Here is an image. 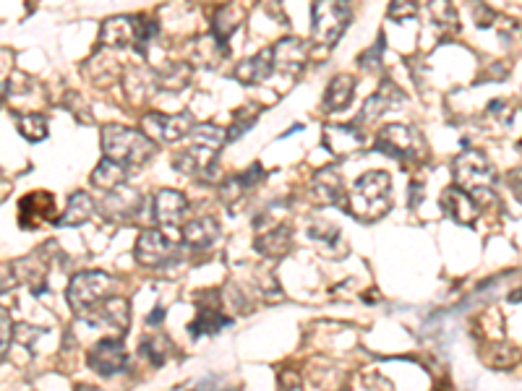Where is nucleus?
Masks as SVG:
<instances>
[{
  "label": "nucleus",
  "instance_id": "1",
  "mask_svg": "<svg viewBox=\"0 0 522 391\" xmlns=\"http://www.w3.org/2000/svg\"><path fill=\"white\" fill-rule=\"evenodd\" d=\"M188 139L191 143L173 157V167L183 175L198 178L201 183H215L219 178L217 157L222 154V146L228 143V131L215 123H201L191 131Z\"/></svg>",
  "mask_w": 522,
  "mask_h": 391
},
{
  "label": "nucleus",
  "instance_id": "2",
  "mask_svg": "<svg viewBox=\"0 0 522 391\" xmlns=\"http://www.w3.org/2000/svg\"><path fill=\"white\" fill-rule=\"evenodd\" d=\"M347 212L360 222H377L392 209V178L384 170H371L360 175L347 191Z\"/></svg>",
  "mask_w": 522,
  "mask_h": 391
},
{
  "label": "nucleus",
  "instance_id": "3",
  "mask_svg": "<svg viewBox=\"0 0 522 391\" xmlns=\"http://www.w3.org/2000/svg\"><path fill=\"white\" fill-rule=\"evenodd\" d=\"M102 152L108 160L123 164L126 170H136V167H144L146 162L154 157L157 143L139 128L110 123L102 128Z\"/></svg>",
  "mask_w": 522,
  "mask_h": 391
},
{
  "label": "nucleus",
  "instance_id": "4",
  "mask_svg": "<svg viewBox=\"0 0 522 391\" xmlns=\"http://www.w3.org/2000/svg\"><path fill=\"white\" fill-rule=\"evenodd\" d=\"M118 290V280L108 271H81L69 282V305L84 319L97 305L108 301Z\"/></svg>",
  "mask_w": 522,
  "mask_h": 391
},
{
  "label": "nucleus",
  "instance_id": "5",
  "mask_svg": "<svg viewBox=\"0 0 522 391\" xmlns=\"http://www.w3.org/2000/svg\"><path fill=\"white\" fill-rule=\"evenodd\" d=\"M452 175H454V185L460 191H465L473 198L481 194H488L496 183V170L484 152L478 149H465L460 152L454 162H452Z\"/></svg>",
  "mask_w": 522,
  "mask_h": 391
},
{
  "label": "nucleus",
  "instance_id": "6",
  "mask_svg": "<svg viewBox=\"0 0 522 391\" xmlns=\"http://www.w3.org/2000/svg\"><path fill=\"white\" fill-rule=\"evenodd\" d=\"M377 152L397 162H421L429 154V143L415 125H384L377 136Z\"/></svg>",
  "mask_w": 522,
  "mask_h": 391
},
{
  "label": "nucleus",
  "instance_id": "7",
  "mask_svg": "<svg viewBox=\"0 0 522 391\" xmlns=\"http://www.w3.org/2000/svg\"><path fill=\"white\" fill-rule=\"evenodd\" d=\"M311 18H314V26H311L314 42L329 50L345 35V29L353 18V11L345 3H314Z\"/></svg>",
  "mask_w": 522,
  "mask_h": 391
},
{
  "label": "nucleus",
  "instance_id": "8",
  "mask_svg": "<svg viewBox=\"0 0 522 391\" xmlns=\"http://www.w3.org/2000/svg\"><path fill=\"white\" fill-rule=\"evenodd\" d=\"M178 240L163 230H144L133 246V259L146 269H163L178 259Z\"/></svg>",
  "mask_w": 522,
  "mask_h": 391
},
{
  "label": "nucleus",
  "instance_id": "9",
  "mask_svg": "<svg viewBox=\"0 0 522 391\" xmlns=\"http://www.w3.org/2000/svg\"><path fill=\"white\" fill-rule=\"evenodd\" d=\"M142 125H144V133L152 139V142L160 143H178L183 139L191 136V131L197 128L194 123V115L191 112H146L142 118Z\"/></svg>",
  "mask_w": 522,
  "mask_h": 391
},
{
  "label": "nucleus",
  "instance_id": "10",
  "mask_svg": "<svg viewBox=\"0 0 522 391\" xmlns=\"http://www.w3.org/2000/svg\"><path fill=\"white\" fill-rule=\"evenodd\" d=\"M87 363H90L91 371L97 375H102V378L121 374V371L128 365V353L123 339L121 337L97 339L94 347L90 350Z\"/></svg>",
  "mask_w": 522,
  "mask_h": 391
},
{
  "label": "nucleus",
  "instance_id": "11",
  "mask_svg": "<svg viewBox=\"0 0 522 391\" xmlns=\"http://www.w3.org/2000/svg\"><path fill=\"white\" fill-rule=\"evenodd\" d=\"M186 217H188V198L180 194V191L163 188V191L154 194V198H152V219L163 230L176 232L186 222Z\"/></svg>",
  "mask_w": 522,
  "mask_h": 391
},
{
  "label": "nucleus",
  "instance_id": "12",
  "mask_svg": "<svg viewBox=\"0 0 522 391\" xmlns=\"http://www.w3.org/2000/svg\"><path fill=\"white\" fill-rule=\"evenodd\" d=\"M197 302V319L188 323V332H191L194 337H212V334H219L225 326L233 323L230 316H222V313H219V295H217V292H201Z\"/></svg>",
  "mask_w": 522,
  "mask_h": 391
},
{
  "label": "nucleus",
  "instance_id": "13",
  "mask_svg": "<svg viewBox=\"0 0 522 391\" xmlns=\"http://www.w3.org/2000/svg\"><path fill=\"white\" fill-rule=\"evenodd\" d=\"M308 48L304 39L298 37H285L280 39L277 45H272V63H274V71L285 73V76H298V73L306 69Z\"/></svg>",
  "mask_w": 522,
  "mask_h": 391
},
{
  "label": "nucleus",
  "instance_id": "14",
  "mask_svg": "<svg viewBox=\"0 0 522 391\" xmlns=\"http://www.w3.org/2000/svg\"><path fill=\"white\" fill-rule=\"evenodd\" d=\"M84 321H90L91 326H105V329H112L115 334H123L131 323V305L123 295H112L102 305H97L91 313H87Z\"/></svg>",
  "mask_w": 522,
  "mask_h": 391
},
{
  "label": "nucleus",
  "instance_id": "15",
  "mask_svg": "<svg viewBox=\"0 0 522 391\" xmlns=\"http://www.w3.org/2000/svg\"><path fill=\"white\" fill-rule=\"evenodd\" d=\"M405 102V94L399 87H395L392 81H384L381 87H378L366 102H363V110L358 112V118H356V123L353 125H368L378 121L384 112H389V110H395L397 105H402Z\"/></svg>",
  "mask_w": 522,
  "mask_h": 391
},
{
  "label": "nucleus",
  "instance_id": "16",
  "mask_svg": "<svg viewBox=\"0 0 522 391\" xmlns=\"http://www.w3.org/2000/svg\"><path fill=\"white\" fill-rule=\"evenodd\" d=\"M311 198L322 206H345V180L337 167H322L311 180Z\"/></svg>",
  "mask_w": 522,
  "mask_h": 391
},
{
  "label": "nucleus",
  "instance_id": "17",
  "mask_svg": "<svg viewBox=\"0 0 522 391\" xmlns=\"http://www.w3.org/2000/svg\"><path fill=\"white\" fill-rule=\"evenodd\" d=\"M55 214V196L48 191H32L18 201V225L24 230L50 222Z\"/></svg>",
  "mask_w": 522,
  "mask_h": 391
},
{
  "label": "nucleus",
  "instance_id": "18",
  "mask_svg": "<svg viewBox=\"0 0 522 391\" xmlns=\"http://www.w3.org/2000/svg\"><path fill=\"white\" fill-rule=\"evenodd\" d=\"M136 35H139V16H112L102 24L100 29V45L102 48H136Z\"/></svg>",
  "mask_w": 522,
  "mask_h": 391
},
{
  "label": "nucleus",
  "instance_id": "19",
  "mask_svg": "<svg viewBox=\"0 0 522 391\" xmlns=\"http://www.w3.org/2000/svg\"><path fill=\"white\" fill-rule=\"evenodd\" d=\"M144 206V196L139 191H131V188H118L112 194H105V201H102V212L112 222H131L136 219L139 212Z\"/></svg>",
  "mask_w": 522,
  "mask_h": 391
},
{
  "label": "nucleus",
  "instance_id": "20",
  "mask_svg": "<svg viewBox=\"0 0 522 391\" xmlns=\"http://www.w3.org/2000/svg\"><path fill=\"white\" fill-rule=\"evenodd\" d=\"M322 143L332 154H350L366 143V133L358 125H325Z\"/></svg>",
  "mask_w": 522,
  "mask_h": 391
},
{
  "label": "nucleus",
  "instance_id": "21",
  "mask_svg": "<svg viewBox=\"0 0 522 391\" xmlns=\"http://www.w3.org/2000/svg\"><path fill=\"white\" fill-rule=\"evenodd\" d=\"M442 209H444L447 217H452L454 222H460V225H473V222L481 217V209H478L475 198L465 194V191H460L457 185L444 188V194H442Z\"/></svg>",
  "mask_w": 522,
  "mask_h": 391
},
{
  "label": "nucleus",
  "instance_id": "22",
  "mask_svg": "<svg viewBox=\"0 0 522 391\" xmlns=\"http://www.w3.org/2000/svg\"><path fill=\"white\" fill-rule=\"evenodd\" d=\"M217 238H219V222H217L215 217H207V214H204V217H197V219H191V222H186V225L180 227V240H183V246H188V248L194 250L209 248Z\"/></svg>",
  "mask_w": 522,
  "mask_h": 391
},
{
  "label": "nucleus",
  "instance_id": "23",
  "mask_svg": "<svg viewBox=\"0 0 522 391\" xmlns=\"http://www.w3.org/2000/svg\"><path fill=\"white\" fill-rule=\"evenodd\" d=\"M264 178H267L264 167H261V164H251V167L243 170L240 175H233V178H228L219 185V198H222L228 206H233L238 198H243V196L249 194L251 188H256Z\"/></svg>",
  "mask_w": 522,
  "mask_h": 391
},
{
  "label": "nucleus",
  "instance_id": "24",
  "mask_svg": "<svg viewBox=\"0 0 522 391\" xmlns=\"http://www.w3.org/2000/svg\"><path fill=\"white\" fill-rule=\"evenodd\" d=\"M14 274H16V282H24L29 285L35 292H42L45 290V277H48V256L42 250H37L27 259H18L11 264Z\"/></svg>",
  "mask_w": 522,
  "mask_h": 391
},
{
  "label": "nucleus",
  "instance_id": "25",
  "mask_svg": "<svg viewBox=\"0 0 522 391\" xmlns=\"http://www.w3.org/2000/svg\"><path fill=\"white\" fill-rule=\"evenodd\" d=\"M272 73H274V63H272V48H264L261 53L251 55V58H246V60H240L238 63V69H235V79L240 81V84H261V81H267Z\"/></svg>",
  "mask_w": 522,
  "mask_h": 391
},
{
  "label": "nucleus",
  "instance_id": "26",
  "mask_svg": "<svg viewBox=\"0 0 522 391\" xmlns=\"http://www.w3.org/2000/svg\"><path fill=\"white\" fill-rule=\"evenodd\" d=\"M308 238L319 246L322 253L332 256V259H340L345 250H347V243H345L340 227H335V225H329V222H322V219H316V222L308 225Z\"/></svg>",
  "mask_w": 522,
  "mask_h": 391
},
{
  "label": "nucleus",
  "instance_id": "27",
  "mask_svg": "<svg viewBox=\"0 0 522 391\" xmlns=\"http://www.w3.org/2000/svg\"><path fill=\"white\" fill-rule=\"evenodd\" d=\"M128 175H131V170H126L123 164L108 160V157H102L100 164L94 167V173L90 175V183L97 188V191L112 194V191H118V188L126 185Z\"/></svg>",
  "mask_w": 522,
  "mask_h": 391
},
{
  "label": "nucleus",
  "instance_id": "28",
  "mask_svg": "<svg viewBox=\"0 0 522 391\" xmlns=\"http://www.w3.org/2000/svg\"><path fill=\"white\" fill-rule=\"evenodd\" d=\"M290 248H293V230H290V225H282V222L274 225L272 230L259 232V238H256V250L270 259H282V256H288Z\"/></svg>",
  "mask_w": 522,
  "mask_h": 391
},
{
  "label": "nucleus",
  "instance_id": "29",
  "mask_svg": "<svg viewBox=\"0 0 522 391\" xmlns=\"http://www.w3.org/2000/svg\"><path fill=\"white\" fill-rule=\"evenodd\" d=\"M353 97H356V79L350 73H337L326 87L322 105L326 112H340L353 102Z\"/></svg>",
  "mask_w": 522,
  "mask_h": 391
},
{
  "label": "nucleus",
  "instance_id": "30",
  "mask_svg": "<svg viewBox=\"0 0 522 391\" xmlns=\"http://www.w3.org/2000/svg\"><path fill=\"white\" fill-rule=\"evenodd\" d=\"M94 209H97V206H94V198H91L87 191H73V194L69 196L66 212L55 219V225H60V227H79V225L90 222Z\"/></svg>",
  "mask_w": 522,
  "mask_h": 391
},
{
  "label": "nucleus",
  "instance_id": "31",
  "mask_svg": "<svg viewBox=\"0 0 522 391\" xmlns=\"http://www.w3.org/2000/svg\"><path fill=\"white\" fill-rule=\"evenodd\" d=\"M243 18H246V11L240 8V5H235V3H228V5H222L219 11L215 14V42L219 48H228V39L240 29V24H243Z\"/></svg>",
  "mask_w": 522,
  "mask_h": 391
},
{
  "label": "nucleus",
  "instance_id": "32",
  "mask_svg": "<svg viewBox=\"0 0 522 391\" xmlns=\"http://www.w3.org/2000/svg\"><path fill=\"white\" fill-rule=\"evenodd\" d=\"M16 125H18V133H21L27 142H42V139H48V118L39 115V112L18 115Z\"/></svg>",
  "mask_w": 522,
  "mask_h": 391
},
{
  "label": "nucleus",
  "instance_id": "33",
  "mask_svg": "<svg viewBox=\"0 0 522 391\" xmlns=\"http://www.w3.org/2000/svg\"><path fill=\"white\" fill-rule=\"evenodd\" d=\"M429 16H431L433 26L442 35H454L457 32V11L452 8L450 3H431L429 5Z\"/></svg>",
  "mask_w": 522,
  "mask_h": 391
},
{
  "label": "nucleus",
  "instance_id": "34",
  "mask_svg": "<svg viewBox=\"0 0 522 391\" xmlns=\"http://www.w3.org/2000/svg\"><path fill=\"white\" fill-rule=\"evenodd\" d=\"M167 350H170V342L163 334H157V337L149 334V337L142 339V355L149 357V363H154V365H163Z\"/></svg>",
  "mask_w": 522,
  "mask_h": 391
},
{
  "label": "nucleus",
  "instance_id": "35",
  "mask_svg": "<svg viewBox=\"0 0 522 391\" xmlns=\"http://www.w3.org/2000/svg\"><path fill=\"white\" fill-rule=\"evenodd\" d=\"M186 81H188V69L186 66H167L165 71L154 76V87L163 84L167 90H183Z\"/></svg>",
  "mask_w": 522,
  "mask_h": 391
},
{
  "label": "nucleus",
  "instance_id": "36",
  "mask_svg": "<svg viewBox=\"0 0 522 391\" xmlns=\"http://www.w3.org/2000/svg\"><path fill=\"white\" fill-rule=\"evenodd\" d=\"M256 118H259V112H256V110H249V107H243L240 112H235V123L230 125V131H228V142H238L240 136H246V133L251 131V125L256 123Z\"/></svg>",
  "mask_w": 522,
  "mask_h": 391
},
{
  "label": "nucleus",
  "instance_id": "37",
  "mask_svg": "<svg viewBox=\"0 0 522 391\" xmlns=\"http://www.w3.org/2000/svg\"><path fill=\"white\" fill-rule=\"evenodd\" d=\"M11 337H14V321H11V313L5 308H0V357L8 353Z\"/></svg>",
  "mask_w": 522,
  "mask_h": 391
},
{
  "label": "nucleus",
  "instance_id": "38",
  "mask_svg": "<svg viewBox=\"0 0 522 391\" xmlns=\"http://www.w3.org/2000/svg\"><path fill=\"white\" fill-rule=\"evenodd\" d=\"M415 14H418V5H415V3H402V0L392 3V5H389V11H387V16L392 18V21L415 16Z\"/></svg>",
  "mask_w": 522,
  "mask_h": 391
},
{
  "label": "nucleus",
  "instance_id": "39",
  "mask_svg": "<svg viewBox=\"0 0 522 391\" xmlns=\"http://www.w3.org/2000/svg\"><path fill=\"white\" fill-rule=\"evenodd\" d=\"M488 112H494V115H496L499 121H505V123L515 121V107H512V102H506V100L491 102V105H488Z\"/></svg>",
  "mask_w": 522,
  "mask_h": 391
},
{
  "label": "nucleus",
  "instance_id": "40",
  "mask_svg": "<svg viewBox=\"0 0 522 391\" xmlns=\"http://www.w3.org/2000/svg\"><path fill=\"white\" fill-rule=\"evenodd\" d=\"M14 285H16V274H14V269H11V264L0 267V292L11 290V287H14Z\"/></svg>",
  "mask_w": 522,
  "mask_h": 391
},
{
  "label": "nucleus",
  "instance_id": "41",
  "mask_svg": "<svg viewBox=\"0 0 522 391\" xmlns=\"http://www.w3.org/2000/svg\"><path fill=\"white\" fill-rule=\"evenodd\" d=\"M509 185H512V191L522 198V164L517 167V170H512V173H509Z\"/></svg>",
  "mask_w": 522,
  "mask_h": 391
},
{
  "label": "nucleus",
  "instance_id": "42",
  "mask_svg": "<svg viewBox=\"0 0 522 391\" xmlns=\"http://www.w3.org/2000/svg\"><path fill=\"white\" fill-rule=\"evenodd\" d=\"M24 332H27V323H18L16 334H24ZM32 334H45V329H32ZM32 339H37V337H32ZM32 339L18 337V342H24V344H32Z\"/></svg>",
  "mask_w": 522,
  "mask_h": 391
},
{
  "label": "nucleus",
  "instance_id": "43",
  "mask_svg": "<svg viewBox=\"0 0 522 391\" xmlns=\"http://www.w3.org/2000/svg\"><path fill=\"white\" fill-rule=\"evenodd\" d=\"M163 319H165V308H154V311H152V316L146 319V323H149V326H154V323H163Z\"/></svg>",
  "mask_w": 522,
  "mask_h": 391
},
{
  "label": "nucleus",
  "instance_id": "44",
  "mask_svg": "<svg viewBox=\"0 0 522 391\" xmlns=\"http://www.w3.org/2000/svg\"><path fill=\"white\" fill-rule=\"evenodd\" d=\"M73 391H100V389H97V386H91V384H76Z\"/></svg>",
  "mask_w": 522,
  "mask_h": 391
},
{
  "label": "nucleus",
  "instance_id": "45",
  "mask_svg": "<svg viewBox=\"0 0 522 391\" xmlns=\"http://www.w3.org/2000/svg\"><path fill=\"white\" fill-rule=\"evenodd\" d=\"M509 302H522V290L512 292V295H509Z\"/></svg>",
  "mask_w": 522,
  "mask_h": 391
},
{
  "label": "nucleus",
  "instance_id": "46",
  "mask_svg": "<svg viewBox=\"0 0 522 391\" xmlns=\"http://www.w3.org/2000/svg\"><path fill=\"white\" fill-rule=\"evenodd\" d=\"M194 391H215V389H207V386H201V389H194ZM228 391H238V389H228Z\"/></svg>",
  "mask_w": 522,
  "mask_h": 391
}]
</instances>
